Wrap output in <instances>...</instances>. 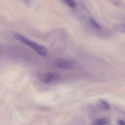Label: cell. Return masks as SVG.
I'll return each mask as SVG.
<instances>
[{
  "label": "cell",
  "instance_id": "obj_1",
  "mask_svg": "<svg viewBox=\"0 0 125 125\" xmlns=\"http://www.w3.org/2000/svg\"><path fill=\"white\" fill-rule=\"evenodd\" d=\"M14 36L17 40L29 46L40 56L45 57L47 54V50L44 46L39 45L18 33L15 34Z\"/></svg>",
  "mask_w": 125,
  "mask_h": 125
},
{
  "label": "cell",
  "instance_id": "obj_2",
  "mask_svg": "<svg viewBox=\"0 0 125 125\" xmlns=\"http://www.w3.org/2000/svg\"><path fill=\"white\" fill-rule=\"evenodd\" d=\"M56 67L62 69H72L75 67L76 64L73 60L65 59H58L54 62Z\"/></svg>",
  "mask_w": 125,
  "mask_h": 125
},
{
  "label": "cell",
  "instance_id": "obj_3",
  "mask_svg": "<svg viewBox=\"0 0 125 125\" xmlns=\"http://www.w3.org/2000/svg\"><path fill=\"white\" fill-rule=\"evenodd\" d=\"M55 73L52 72H46L41 73L39 76V79L45 83H48L51 82L55 78Z\"/></svg>",
  "mask_w": 125,
  "mask_h": 125
},
{
  "label": "cell",
  "instance_id": "obj_4",
  "mask_svg": "<svg viewBox=\"0 0 125 125\" xmlns=\"http://www.w3.org/2000/svg\"><path fill=\"white\" fill-rule=\"evenodd\" d=\"M89 22L91 26L94 28L97 29H100L102 28L101 25L93 17L90 18Z\"/></svg>",
  "mask_w": 125,
  "mask_h": 125
},
{
  "label": "cell",
  "instance_id": "obj_5",
  "mask_svg": "<svg viewBox=\"0 0 125 125\" xmlns=\"http://www.w3.org/2000/svg\"><path fill=\"white\" fill-rule=\"evenodd\" d=\"M98 104L100 107L104 110L108 111L110 109V106L108 103L104 100H100L98 102Z\"/></svg>",
  "mask_w": 125,
  "mask_h": 125
},
{
  "label": "cell",
  "instance_id": "obj_6",
  "mask_svg": "<svg viewBox=\"0 0 125 125\" xmlns=\"http://www.w3.org/2000/svg\"><path fill=\"white\" fill-rule=\"evenodd\" d=\"M62 2L69 7L72 8H75L76 6V3L73 0H64Z\"/></svg>",
  "mask_w": 125,
  "mask_h": 125
},
{
  "label": "cell",
  "instance_id": "obj_7",
  "mask_svg": "<svg viewBox=\"0 0 125 125\" xmlns=\"http://www.w3.org/2000/svg\"><path fill=\"white\" fill-rule=\"evenodd\" d=\"M107 123V121L105 119L102 118L98 119L95 121L92 125H105Z\"/></svg>",
  "mask_w": 125,
  "mask_h": 125
},
{
  "label": "cell",
  "instance_id": "obj_8",
  "mask_svg": "<svg viewBox=\"0 0 125 125\" xmlns=\"http://www.w3.org/2000/svg\"><path fill=\"white\" fill-rule=\"evenodd\" d=\"M117 28L120 31L125 33V25H119Z\"/></svg>",
  "mask_w": 125,
  "mask_h": 125
},
{
  "label": "cell",
  "instance_id": "obj_9",
  "mask_svg": "<svg viewBox=\"0 0 125 125\" xmlns=\"http://www.w3.org/2000/svg\"><path fill=\"white\" fill-rule=\"evenodd\" d=\"M117 125H125V121L122 120H117Z\"/></svg>",
  "mask_w": 125,
  "mask_h": 125
}]
</instances>
